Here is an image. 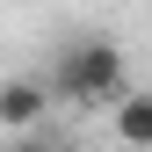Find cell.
I'll return each instance as SVG.
<instances>
[{
  "label": "cell",
  "mask_w": 152,
  "mask_h": 152,
  "mask_svg": "<svg viewBox=\"0 0 152 152\" xmlns=\"http://www.w3.org/2000/svg\"><path fill=\"white\" fill-rule=\"evenodd\" d=\"M44 109H51V87L44 80H29V72H22V80H0V123H7V130H36Z\"/></svg>",
  "instance_id": "obj_2"
},
{
  "label": "cell",
  "mask_w": 152,
  "mask_h": 152,
  "mask_svg": "<svg viewBox=\"0 0 152 152\" xmlns=\"http://www.w3.org/2000/svg\"><path fill=\"white\" fill-rule=\"evenodd\" d=\"M58 94L72 109H116L123 102V51L116 44H72L65 58H58Z\"/></svg>",
  "instance_id": "obj_1"
},
{
  "label": "cell",
  "mask_w": 152,
  "mask_h": 152,
  "mask_svg": "<svg viewBox=\"0 0 152 152\" xmlns=\"http://www.w3.org/2000/svg\"><path fill=\"white\" fill-rule=\"evenodd\" d=\"M15 152H58V145H44V138H22V145H15Z\"/></svg>",
  "instance_id": "obj_4"
},
{
  "label": "cell",
  "mask_w": 152,
  "mask_h": 152,
  "mask_svg": "<svg viewBox=\"0 0 152 152\" xmlns=\"http://www.w3.org/2000/svg\"><path fill=\"white\" fill-rule=\"evenodd\" d=\"M116 138L138 145V152H152V94L145 87H130L123 102H116Z\"/></svg>",
  "instance_id": "obj_3"
}]
</instances>
